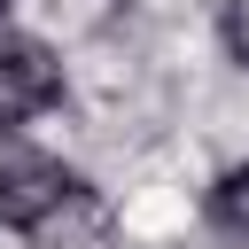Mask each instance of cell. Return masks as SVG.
<instances>
[{
	"instance_id": "cell-1",
	"label": "cell",
	"mask_w": 249,
	"mask_h": 249,
	"mask_svg": "<svg viewBox=\"0 0 249 249\" xmlns=\"http://www.w3.org/2000/svg\"><path fill=\"white\" fill-rule=\"evenodd\" d=\"M62 101V54L39 39V31H0V140L23 132L31 117H47Z\"/></svg>"
},
{
	"instance_id": "cell-2",
	"label": "cell",
	"mask_w": 249,
	"mask_h": 249,
	"mask_svg": "<svg viewBox=\"0 0 249 249\" xmlns=\"http://www.w3.org/2000/svg\"><path fill=\"white\" fill-rule=\"evenodd\" d=\"M86 179L62 163V156H39V148H0V226L8 233H31L39 218H54Z\"/></svg>"
},
{
	"instance_id": "cell-3",
	"label": "cell",
	"mask_w": 249,
	"mask_h": 249,
	"mask_svg": "<svg viewBox=\"0 0 249 249\" xmlns=\"http://www.w3.org/2000/svg\"><path fill=\"white\" fill-rule=\"evenodd\" d=\"M31 249H109V202L93 195V187H78L54 218H39L31 233H23Z\"/></svg>"
},
{
	"instance_id": "cell-4",
	"label": "cell",
	"mask_w": 249,
	"mask_h": 249,
	"mask_svg": "<svg viewBox=\"0 0 249 249\" xmlns=\"http://www.w3.org/2000/svg\"><path fill=\"white\" fill-rule=\"evenodd\" d=\"M202 226L218 241H241L249 249V163H226L210 187H202Z\"/></svg>"
},
{
	"instance_id": "cell-5",
	"label": "cell",
	"mask_w": 249,
	"mask_h": 249,
	"mask_svg": "<svg viewBox=\"0 0 249 249\" xmlns=\"http://www.w3.org/2000/svg\"><path fill=\"white\" fill-rule=\"evenodd\" d=\"M218 47L233 70H249V0H218Z\"/></svg>"
},
{
	"instance_id": "cell-6",
	"label": "cell",
	"mask_w": 249,
	"mask_h": 249,
	"mask_svg": "<svg viewBox=\"0 0 249 249\" xmlns=\"http://www.w3.org/2000/svg\"><path fill=\"white\" fill-rule=\"evenodd\" d=\"M8 16H16V0H0V31H8Z\"/></svg>"
}]
</instances>
